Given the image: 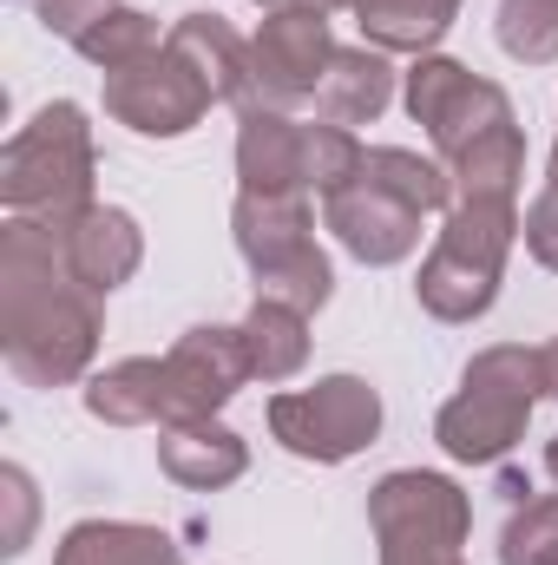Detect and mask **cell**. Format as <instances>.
<instances>
[{"label":"cell","instance_id":"6da1fadb","mask_svg":"<svg viewBox=\"0 0 558 565\" xmlns=\"http://www.w3.org/2000/svg\"><path fill=\"white\" fill-rule=\"evenodd\" d=\"M0 355L26 388H66L99 355V296L66 270L53 217L0 231Z\"/></svg>","mask_w":558,"mask_h":565},{"label":"cell","instance_id":"7a4b0ae2","mask_svg":"<svg viewBox=\"0 0 558 565\" xmlns=\"http://www.w3.org/2000/svg\"><path fill=\"white\" fill-rule=\"evenodd\" d=\"M513 237H519V198H453L433 250L420 257V309L433 322H480L500 302Z\"/></svg>","mask_w":558,"mask_h":565},{"label":"cell","instance_id":"3957f363","mask_svg":"<svg viewBox=\"0 0 558 565\" xmlns=\"http://www.w3.org/2000/svg\"><path fill=\"white\" fill-rule=\"evenodd\" d=\"M546 395L539 382V349L526 342H493L460 369V395L433 415V440L460 467H493L519 447L533 422V402Z\"/></svg>","mask_w":558,"mask_h":565},{"label":"cell","instance_id":"277c9868","mask_svg":"<svg viewBox=\"0 0 558 565\" xmlns=\"http://www.w3.org/2000/svg\"><path fill=\"white\" fill-rule=\"evenodd\" d=\"M93 126L86 106L73 99H46L0 151V204L13 217H73L93 198Z\"/></svg>","mask_w":558,"mask_h":565},{"label":"cell","instance_id":"5b68a950","mask_svg":"<svg viewBox=\"0 0 558 565\" xmlns=\"http://www.w3.org/2000/svg\"><path fill=\"white\" fill-rule=\"evenodd\" d=\"M368 526L382 565H466V533H473V500L427 467H395L368 487Z\"/></svg>","mask_w":558,"mask_h":565},{"label":"cell","instance_id":"8992f818","mask_svg":"<svg viewBox=\"0 0 558 565\" xmlns=\"http://www.w3.org/2000/svg\"><path fill=\"white\" fill-rule=\"evenodd\" d=\"M401 99H408V119L433 139V158H440V164H453L460 151H473L480 139L519 126V119H513V99H506L493 79H480L473 66L447 60V53H420L415 66H408Z\"/></svg>","mask_w":558,"mask_h":565},{"label":"cell","instance_id":"52a82bcc","mask_svg":"<svg viewBox=\"0 0 558 565\" xmlns=\"http://www.w3.org/2000/svg\"><path fill=\"white\" fill-rule=\"evenodd\" d=\"M270 434L282 440V454H296V460L342 467V460H355L382 434V395L362 375H322L315 388L270 395Z\"/></svg>","mask_w":558,"mask_h":565},{"label":"cell","instance_id":"ba28073f","mask_svg":"<svg viewBox=\"0 0 558 565\" xmlns=\"http://www.w3.org/2000/svg\"><path fill=\"white\" fill-rule=\"evenodd\" d=\"M211 106H217L211 86H204V79L191 73V60L171 53V46H158L139 66L106 73V113H112L126 132H139V139H184L191 126H204Z\"/></svg>","mask_w":558,"mask_h":565},{"label":"cell","instance_id":"9c48e42d","mask_svg":"<svg viewBox=\"0 0 558 565\" xmlns=\"http://www.w3.org/2000/svg\"><path fill=\"white\" fill-rule=\"evenodd\" d=\"M335 60V40H329V13L289 0V7H270L257 40H250V79H257V99L264 106H302L315 99L322 73Z\"/></svg>","mask_w":558,"mask_h":565},{"label":"cell","instance_id":"30bf717a","mask_svg":"<svg viewBox=\"0 0 558 565\" xmlns=\"http://www.w3.org/2000/svg\"><path fill=\"white\" fill-rule=\"evenodd\" d=\"M164 375H171V422H217L237 402V388L257 382L237 322H197V329H184L171 342V355H164Z\"/></svg>","mask_w":558,"mask_h":565},{"label":"cell","instance_id":"8fae6325","mask_svg":"<svg viewBox=\"0 0 558 565\" xmlns=\"http://www.w3.org/2000/svg\"><path fill=\"white\" fill-rule=\"evenodd\" d=\"M322 224L335 231V244L355 257V264H368V270H388V264H408L420 250V211H408L401 198H388L382 184H368V178H355V184H342L335 198H322Z\"/></svg>","mask_w":558,"mask_h":565},{"label":"cell","instance_id":"7c38bea8","mask_svg":"<svg viewBox=\"0 0 558 565\" xmlns=\"http://www.w3.org/2000/svg\"><path fill=\"white\" fill-rule=\"evenodd\" d=\"M60 224V250H66V270L86 282L99 302L119 289V282L139 277L144 264V231L132 211H119V204H86V211H73V217H53Z\"/></svg>","mask_w":558,"mask_h":565},{"label":"cell","instance_id":"4fadbf2b","mask_svg":"<svg viewBox=\"0 0 558 565\" xmlns=\"http://www.w3.org/2000/svg\"><path fill=\"white\" fill-rule=\"evenodd\" d=\"M230 231H237V250H244L250 277L277 270V264L302 257V250L315 244L309 191H237V204H230Z\"/></svg>","mask_w":558,"mask_h":565},{"label":"cell","instance_id":"5bb4252c","mask_svg":"<svg viewBox=\"0 0 558 565\" xmlns=\"http://www.w3.org/2000/svg\"><path fill=\"white\" fill-rule=\"evenodd\" d=\"M164 46L171 53H184L191 60V73L211 86V99L217 106H257V79H250V40L224 20V13H184L171 33H164Z\"/></svg>","mask_w":558,"mask_h":565},{"label":"cell","instance_id":"9a60e30c","mask_svg":"<svg viewBox=\"0 0 558 565\" xmlns=\"http://www.w3.org/2000/svg\"><path fill=\"white\" fill-rule=\"evenodd\" d=\"M302 132L282 106H244L237 113V178L244 191H309V151Z\"/></svg>","mask_w":558,"mask_h":565},{"label":"cell","instance_id":"2e32d148","mask_svg":"<svg viewBox=\"0 0 558 565\" xmlns=\"http://www.w3.org/2000/svg\"><path fill=\"white\" fill-rule=\"evenodd\" d=\"M158 467L178 487H191V493H217V487L244 480L250 440L224 422H171V427H158Z\"/></svg>","mask_w":558,"mask_h":565},{"label":"cell","instance_id":"e0dca14e","mask_svg":"<svg viewBox=\"0 0 558 565\" xmlns=\"http://www.w3.org/2000/svg\"><path fill=\"white\" fill-rule=\"evenodd\" d=\"M388 106H395V66H388V53H375V46H335L329 73L315 86V113L329 126L355 132V126H375Z\"/></svg>","mask_w":558,"mask_h":565},{"label":"cell","instance_id":"ac0fdd59","mask_svg":"<svg viewBox=\"0 0 558 565\" xmlns=\"http://www.w3.org/2000/svg\"><path fill=\"white\" fill-rule=\"evenodd\" d=\"M86 415L106 427H164L171 422V375L158 355H126L86 382Z\"/></svg>","mask_w":558,"mask_h":565},{"label":"cell","instance_id":"d6986e66","mask_svg":"<svg viewBox=\"0 0 558 565\" xmlns=\"http://www.w3.org/2000/svg\"><path fill=\"white\" fill-rule=\"evenodd\" d=\"M53 565H184L178 540L164 526H139V520H79L66 526Z\"/></svg>","mask_w":558,"mask_h":565},{"label":"cell","instance_id":"ffe728a7","mask_svg":"<svg viewBox=\"0 0 558 565\" xmlns=\"http://www.w3.org/2000/svg\"><path fill=\"white\" fill-rule=\"evenodd\" d=\"M362 40L375 53H433L447 40V26L460 20V0H348Z\"/></svg>","mask_w":558,"mask_h":565},{"label":"cell","instance_id":"44dd1931","mask_svg":"<svg viewBox=\"0 0 558 565\" xmlns=\"http://www.w3.org/2000/svg\"><path fill=\"white\" fill-rule=\"evenodd\" d=\"M237 329H244V355H250V375H257V382L277 388L289 375H302V362H309V316H302V309L257 296Z\"/></svg>","mask_w":558,"mask_h":565},{"label":"cell","instance_id":"7402d4cb","mask_svg":"<svg viewBox=\"0 0 558 565\" xmlns=\"http://www.w3.org/2000/svg\"><path fill=\"white\" fill-rule=\"evenodd\" d=\"M355 178L382 184L388 198H401V204L420 211V217L453 211V178H447V164H440V158H420V151H408V145H368Z\"/></svg>","mask_w":558,"mask_h":565},{"label":"cell","instance_id":"603a6c76","mask_svg":"<svg viewBox=\"0 0 558 565\" xmlns=\"http://www.w3.org/2000/svg\"><path fill=\"white\" fill-rule=\"evenodd\" d=\"M453 178V198H519V178H526V132L506 126L493 139H480L473 151H460L447 164Z\"/></svg>","mask_w":558,"mask_h":565},{"label":"cell","instance_id":"cb8c5ba5","mask_svg":"<svg viewBox=\"0 0 558 565\" xmlns=\"http://www.w3.org/2000/svg\"><path fill=\"white\" fill-rule=\"evenodd\" d=\"M164 40H158V20L151 13H139V7H112L86 40H79V60H93L99 73H119V66H139V60H151Z\"/></svg>","mask_w":558,"mask_h":565},{"label":"cell","instance_id":"d4e9b609","mask_svg":"<svg viewBox=\"0 0 558 565\" xmlns=\"http://www.w3.org/2000/svg\"><path fill=\"white\" fill-rule=\"evenodd\" d=\"M500 565H558V493H519L500 526Z\"/></svg>","mask_w":558,"mask_h":565},{"label":"cell","instance_id":"484cf974","mask_svg":"<svg viewBox=\"0 0 558 565\" xmlns=\"http://www.w3.org/2000/svg\"><path fill=\"white\" fill-rule=\"evenodd\" d=\"M500 53L519 66H552L558 60V0H500Z\"/></svg>","mask_w":558,"mask_h":565},{"label":"cell","instance_id":"4316f807","mask_svg":"<svg viewBox=\"0 0 558 565\" xmlns=\"http://www.w3.org/2000/svg\"><path fill=\"white\" fill-rule=\"evenodd\" d=\"M257 296L289 302V309H302V316L329 309V296H335V264H329V250L309 244L302 257H289V264H277V270H264V277H257Z\"/></svg>","mask_w":558,"mask_h":565},{"label":"cell","instance_id":"83f0119b","mask_svg":"<svg viewBox=\"0 0 558 565\" xmlns=\"http://www.w3.org/2000/svg\"><path fill=\"white\" fill-rule=\"evenodd\" d=\"M302 151H309V191H315V198H335L342 184H355L368 145L355 139L348 126H329V119H322V126L302 132Z\"/></svg>","mask_w":558,"mask_h":565},{"label":"cell","instance_id":"f1b7e54d","mask_svg":"<svg viewBox=\"0 0 558 565\" xmlns=\"http://www.w3.org/2000/svg\"><path fill=\"white\" fill-rule=\"evenodd\" d=\"M0 500H7V533H0V553L13 559V553H26V526H33V480H26V467H0Z\"/></svg>","mask_w":558,"mask_h":565},{"label":"cell","instance_id":"f546056e","mask_svg":"<svg viewBox=\"0 0 558 565\" xmlns=\"http://www.w3.org/2000/svg\"><path fill=\"white\" fill-rule=\"evenodd\" d=\"M112 7H119V0H33L40 26H46V33H60V40H73V46H79V40H86Z\"/></svg>","mask_w":558,"mask_h":565},{"label":"cell","instance_id":"4dcf8cb0","mask_svg":"<svg viewBox=\"0 0 558 565\" xmlns=\"http://www.w3.org/2000/svg\"><path fill=\"white\" fill-rule=\"evenodd\" d=\"M519 237H526V250L546 264V270H558V184L546 178V191L526 204V217H519Z\"/></svg>","mask_w":558,"mask_h":565},{"label":"cell","instance_id":"1f68e13d","mask_svg":"<svg viewBox=\"0 0 558 565\" xmlns=\"http://www.w3.org/2000/svg\"><path fill=\"white\" fill-rule=\"evenodd\" d=\"M539 382H546V395L558 402V335L546 342V349H539Z\"/></svg>","mask_w":558,"mask_h":565},{"label":"cell","instance_id":"d6a6232c","mask_svg":"<svg viewBox=\"0 0 558 565\" xmlns=\"http://www.w3.org/2000/svg\"><path fill=\"white\" fill-rule=\"evenodd\" d=\"M546 473H552V480H558V434H552V440H546Z\"/></svg>","mask_w":558,"mask_h":565},{"label":"cell","instance_id":"836d02e7","mask_svg":"<svg viewBox=\"0 0 558 565\" xmlns=\"http://www.w3.org/2000/svg\"><path fill=\"white\" fill-rule=\"evenodd\" d=\"M302 7H315V13H335V7H348V0H302Z\"/></svg>","mask_w":558,"mask_h":565},{"label":"cell","instance_id":"e575fe53","mask_svg":"<svg viewBox=\"0 0 558 565\" xmlns=\"http://www.w3.org/2000/svg\"><path fill=\"white\" fill-rule=\"evenodd\" d=\"M250 7H289V0H250Z\"/></svg>","mask_w":558,"mask_h":565},{"label":"cell","instance_id":"d590c367","mask_svg":"<svg viewBox=\"0 0 558 565\" xmlns=\"http://www.w3.org/2000/svg\"><path fill=\"white\" fill-rule=\"evenodd\" d=\"M552 184H558V139H552Z\"/></svg>","mask_w":558,"mask_h":565}]
</instances>
